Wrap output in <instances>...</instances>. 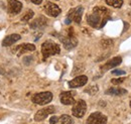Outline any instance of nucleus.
<instances>
[{"label": "nucleus", "instance_id": "nucleus-1", "mask_svg": "<svg viewBox=\"0 0 131 124\" xmlns=\"http://www.w3.org/2000/svg\"><path fill=\"white\" fill-rule=\"evenodd\" d=\"M109 19V11L105 7H95L93 12L87 16L88 24L94 28H102Z\"/></svg>", "mask_w": 131, "mask_h": 124}, {"label": "nucleus", "instance_id": "nucleus-2", "mask_svg": "<svg viewBox=\"0 0 131 124\" xmlns=\"http://www.w3.org/2000/svg\"><path fill=\"white\" fill-rule=\"evenodd\" d=\"M60 51H61L60 46L51 40H47L41 45V54L43 56V60H47L50 56L60 54Z\"/></svg>", "mask_w": 131, "mask_h": 124}, {"label": "nucleus", "instance_id": "nucleus-3", "mask_svg": "<svg viewBox=\"0 0 131 124\" xmlns=\"http://www.w3.org/2000/svg\"><path fill=\"white\" fill-rule=\"evenodd\" d=\"M83 11H84V9H83L82 6H78V7H76V8L71 9V10L68 12L67 19L65 20L66 24H70V23L72 22V20H74V21L77 22V23H81Z\"/></svg>", "mask_w": 131, "mask_h": 124}, {"label": "nucleus", "instance_id": "nucleus-4", "mask_svg": "<svg viewBox=\"0 0 131 124\" xmlns=\"http://www.w3.org/2000/svg\"><path fill=\"white\" fill-rule=\"evenodd\" d=\"M52 97H53L52 93H50V92H41V93L35 94L31 98V100L34 104L46 105V104H49L52 100Z\"/></svg>", "mask_w": 131, "mask_h": 124}, {"label": "nucleus", "instance_id": "nucleus-5", "mask_svg": "<svg viewBox=\"0 0 131 124\" xmlns=\"http://www.w3.org/2000/svg\"><path fill=\"white\" fill-rule=\"evenodd\" d=\"M87 111V104L84 100H79L78 102L74 103V106L72 108V113L77 118H82Z\"/></svg>", "mask_w": 131, "mask_h": 124}, {"label": "nucleus", "instance_id": "nucleus-6", "mask_svg": "<svg viewBox=\"0 0 131 124\" xmlns=\"http://www.w3.org/2000/svg\"><path fill=\"white\" fill-rule=\"evenodd\" d=\"M107 123V117L103 115L101 112H94L92 113L88 120L87 124H106Z\"/></svg>", "mask_w": 131, "mask_h": 124}, {"label": "nucleus", "instance_id": "nucleus-7", "mask_svg": "<svg viewBox=\"0 0 131 124\" xmlns=\"http://www.w3.org/2000/svg\"><path fill=\"white\" fill-rule=\"evenodd\" d=\"M56 108L53 106H48L46 108H42L40 110H38L36 113H35V116H34V120L35 121H42L45 120L49 114H52L54 113Z\"/></svg>", "mask_w": 131, "mask_h": 124}, {"label": "nucleus", "instance_id": "nucleus-8", "mask_svg": "<svg viewBox=\"0 0 131 124\" xmlns=\"http://www.w3.org/2000/svg\"><path fill=\"white\" fill-rule=\"evenodd\" d=\"M43 8H45L46 13L49 16H52V17H57V16L60 15V13H61V8L57 4H54L52 2H49V1L46 3Z\"/></svg>", "mask_w": 131, "mask_h": 124}, {"label": "nucleus", "instance_id": "nucleus-9", "mask_svg": "<svg viewBox=\"0 0 131 124\" xmlns=\"http://www.w3.org/2000/svg\"><path fill=\"white\" fill-rule=\"evenodd\" d=\"M88 82V77L85 75H81L78 77L74 78L72 81L69 82V86L71 88H78V87H83L84 85H86Z\"/></svg>", "mask_w": 131, "mask_h": 124}, {"label": "nucleus", "instance_id": "nucleus-10", "mask_svg": "<svg viewBox=\"0 0 131 124\" xmlns=\"http://www.w3.org/2000/svg\"><path fill=\"white\" fill-rule=\"evenodd\" d=\"M22 9V4L18 0H8V11L10 14H18Z\"/></svg>", "mask_w": 131, "mask_h": 124}, {"label": "nucleus", "instance_id": "nucleus-11", "mask_svg": "<svg viewBox=\"0 0 131 124\" xmlns=\"http://www.w3.org/2000/svg\"><path fill=\"white\" fill-rule=\"evenodd\" d=\"M62 43H63L66 49H72V48L77 47V45H78L77 38L74 37L73 35H68L66 37H63L62 38Z\"/></svg>", "mask_w": 131, "mask_h": 124}, {"label": "nucleus", "instance_id": "nucleus-12", "mask_svg": "<svg viewBox=\"0 0 131 124\" xmlns=\"http://www.w3.org/2000/svg\"><path fill=\"white\" fill-rule=\"evenodd\" d=\"M60 100L64 105H73L75 103L74 99V93L71 91L68 92H63L60 95Z\"/></svg>", "mask_w": 131, "mask_h": 124}, {"label": "nucleus", "instance_id": "nucleus-13", "mask_svg": "<svg viewBox=\"0 0 131 124\" xmlns=\"http://www.w3.org/2000/svg\"><path fill=\"white\" fill-rule=\"evenodd\" d=\"M47 24H48L47 18L45 16H39L30 23V27L33 29H42L47 26Z\"/></svg>", "mask_w": 131, "mask_h": 124}, {"label": "nucleus", "instance_id": "nucleus-14", "mask_svg": "<svg viewBox=\"0 0 131 124\" xmlns=\"http://www.w3.org/2000/svg\"><path fill=\"white\" fill-rule=\"evenodd\" d=\"M121 63H122V58H121V57H115V58L111 59L110 61H108V62L106 63V64L101 68V70H103V71H107V70L113 69V68H115V67L119 66Z\"/></svg>", "mask_w": 131, "mask_h": 124}, {"label": "nucleus", "instance_id": "nucleus-15", "mask_svg": "<svg viewBox=\"0 0 131 124\" xmlns=\"http://www.w3.org/2000/svg\"><path fill=\"white\" fill-rule=\"evenodd\" d=\"M34 49H35V46L31 44H22L15 47L17 56H21L23 53H26V51H33Z\"/></svg>", "mask_w": 131, "mask_h": 124}, {"label": "nucleus", "instance_id": "nucleus-16", "mask_svg": "<svg viewBox=\"0 0 131 124\" xmlns=\"http://www.w3.org/2000/svg\"><path fill=\"white\" fill-rule=\"evenodd\" d=\"M20 39V35L16 34V33H13V34H10L8 36H6L4 38V40L2 42V46L3 47H9V46H12L13 44H15L16 42H18Z\"/></svg>", "mask_w": 131, "mask_h": 124}, {"label": "nucleus", "instance_id": "nucleus-17", "mask_svg": "<svg viewBox=\"0 0 131 124\" xmlns=\"http://www.w3.org/2000/svg\"><path fill=\"white\" fill-rule=\"evenodd\" d=\"M107 95H112V96H122L127 94V91L123 88H110L106 91Z\"/></svg>", "mask_w": 131, "mask_h": 124}, {"label": "nucleus", "instance_id": "nucleus-18", "mask_svg": "<svg viewBox=\"0 0 131 124\" xmlns=\"http://www.w3.org/2000/svg\"><path fill=\"white\" fill-rule=\"evenodd\" d=\"M74 123V120L71 116L69 115H62L61 117H59L58 121L56 124H73Z\"/></svg>", "mask_w": 131, "mask_h": 124}, {"label": "nucleus", "instance_id": "nucleus-19", "mask_svg": "<svg viewBox=\"0 0 131 124\" xmlns=\"http://www.w3.org/2000/svg\"><path fill=\"white\" fill-rule=\"evenodd\" d=\"M106 3L114 8H120L123 5V0H106Z\"/></svg>", "mask_w": 131, "mask_h": 124}, {"label": "nucleus", "instance_id": "nucleus-20", "mask_svg": "<svg viewBox=\"0 0 131 124\" xmlns=\"http://www.w3.org/2000/svg\"><path fill=\"white\" fill-rule=\"evenodd\" d=\"M99 88L97 85H91L89 86L87 89H85V92L88 93L89 95H95V94L98 92Z\"/></svg>", "mask_w": 131, "mask_h": 124}, {"label": "nucleus", "instance_id": "nucleus-21", "mask_svg": "<svg viewBox=\"0 0 131 124\" xmlns=\"http://www.w3.org/2000/svg\"><path fill=\"white\" fill-rule=\"evenodd\" d=\"M33 15H34V13H33L32 10H28V11L24 14V16L22 17V20H23V21H28L29 19H31V18H32Z\"/></svg>", "mask_w": 131, "mask_h": 124}, {"label": "nucleus", "instance_id": "nucleus-22", "mask_svg": "<svg viewBox=\"0 0 131 124\" xmlns=\"http://www.w3.org/2000/svg\"><path fill=\"white\" fill-rule=\"evenodd\" d=\"M102 45L104 47H109L111 46H113V42L111 39H103L102 40Z\"/></svg>", "mask_w": 131, "mask_h": 124}, {"label": "nucleus", "instance_id": "nucleus-23", "mask_svg": "<svg viewBox=\"0 0 131 124\" xmlns=\"http://www.w3.org/2000/svg\"><path fill=\"white\" fill-rule=\"evenodd\" d=\"M124 81H125V78H118V79H112L111 80L112 84H114V85H119V84L123 83Z\"/></svg>", "mask_w": 131, "mask_h": 124}, {"label": "nucleus", "instance_id": "nucleus-24", "mask_svg": "<svg viewBox=\"0 0 131 124\" xmlns=\"http://www.w3.org/2000/svg\"><path fill=\"white\" fill-rule=\"evenodd\" d=\"M125 74L126 73L123 70H113L112 71V75H114V76H121V75H125Z\"/></svg>", "mask_w": 131, "mask_h": 124}, {"label": "nucleus", "instance_id": "nucleus-25", "mask_svg": "<svg viewBox=\"0 0 131 124\" xmlns=\"http://www.w3.org/2000/svg\"><path fill=\"white\" fill-rule=\"evenodd\" d=\"M58 119H59V117H57V116H52V117L50 118V120H49V124H56L57 123V121H58Z\"/></svg>", "mask_w": 131, "mask_h": 124}, {"label": "nucleus", "instance_id": "nucleus-26", "mask_svg": "<svg viewBox=\"0 0 131 124\" xmlns=\"http://www.w3.org/2000/svg\"><path fill=\"white\" fill-rule=\"evenodd\" d=\"M30 1L32 2L33 4H36V5H39L42 2V0H30Z\"/></svg>", "mask_w": 131, "mask_h": 124}, {"label": "nucleus", "instance_id": "nucleus-27", "mask_svg": "<svg viewBox=\"0 0 131 124\" xmlns=\"http://www.w3.org/2000/svg\"><path fill=\"white\" fill-rule=\"evenodd\" d=\"M130 107H131V101H130Z\"/></svg>", "mask_w": 131, "mask_h": 124}]
</instances>
